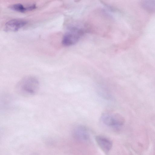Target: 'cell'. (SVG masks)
<instances>
[{
	"instance_id": "6da1fadb",
	"label": "cell",
	"mask_w": 155,
	"mask_h": 155,
	"mask_svg": "<svg viewBox=\"0 0 155 155\" xmlns=\"http://www.w3.org/2000/svg\"><path fill=\"white\" fill-rule=\"evenodd\" d=\"M39 87L38 79L34 76L28 75L24 77L18 82L16 89L17 92L21 95L31 96L38 92Z\"/></svg>"
},
{
	"instance_id": "7a4b0ae2",
	"label": "cell",
	"mask_w": 155,
	"mask_h": 155,
	"mask_svg": "<svg viewBox=\"0 0 155 155\" xmlns=\"http://www.w3.org/2000/svg\"><path fill=\"white\" fill-rule=\"evenodd\" d=\"M101 118L104 124L111 127H120L125 122V119L123 116L116 113L105 112L102 114Z\"/></svg>"
},
{
	"instance_id": "3957f363",
	"label": "cell",
	"mask_w": 155,
	"mask_h": 155,
	"mask_svg": "<svg viewBox=\"0 0 155 155\" xmlns=\"http://www.w3.org/2000/svg\"><path fill=\"white\" fill-rule=\"evenodd\" d=\"M84 30L75 27L70 28L63 36L62 44L64 46H72L76 43L84 34Z\"/></svg>"
},
{
	"instance_id": "277c9868",
	"label": "cell",
	"mask_w": 155,
	"mask_h": 155,
	"mask_svg": "<svg viewBox=\"0 0 155 155\" xmlns=\"http://www.w3.org/2000/svg\"><path fill=\"white\" fill-rule=\"evenodd\" d=\"M28 21L22 19H14L7 21L4 26V30L7 32L16 31L24 27Z\"/></svg>"
},
{
	"instance_id": "5b68a950",
	"label": "cell",
	"mask_w": 155,
	"mask_h": 155,
	"mask_svg": "<svg viewBox=\"0 0 155 155\" xmlns=\"http://www.w3.org/2000/svg\"><path fill=\"white\" fill-rule=\"evenodd\" d=\"M74 137L82 141H87L90 138L89 134L87 129L83 125H78L76 127L73 132Z\"/></svg>"
},
{
	"instance_id": "8992f818",
	"label": "cell",
	"mask_w": 155,
	"mask_h": 155,
	"mask_svg": "<svg viewBox=\"0 0 155 155\" xmlns=\"http://www.w3.org/2000/svg\"><path fill=\"white\" fill-rule=\"evenodd\" d=\"M95 139L98 145L104 152L107 153L110 150L113 143L110 139L101 135L96 136Z\"/></svg>"
},
{
	"instance_id": "52a82bcc",
	"label": "cell",
	"mask_w": 155,
	"mask_h": 155,
	"mask_svg": "<svg viewBox=\"0 0 155 155\" xmlns=\"http://www.w3.org/2000/svg\"><path fill=\"white\" fill-rule=\"evenodd\" d=\"M9 8L10 9L14 11L23 13L35 9L37 7L35 4L29 5L27 6H25L21 3H16L10 5Z\"/></svg>"
},
{
	"instance_id": "ba28073f",
	"label": "cell",
	"mask_w": 155,
	"mask_h": 155,
	"mask_svg": "<svg viewBox=\"0 0 155 155\" xmlns=\"http://www.w3.org/2000/svg\"><path fill=\"white\" fill-rule=\"evenodd\" d=\"M142 7L145 10L150 12H155V0H143L141 3Z\"/></svg>"
}]
</instances>
